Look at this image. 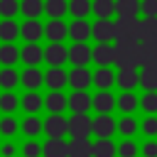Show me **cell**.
<instances>
[{"mask_svg": "<svg viewBox=\"0 0 157 157\" xmlns=\"http://www.w3.org/2000/svg\"><path fill=\"white\" fill-rule=\"evenodd\" d=\"M69 12H71L76 20H86V15L93 12V2H91V0H71V2H69Z\"/></svg>", "mask_w": 157, "mask_h": 157, "instance_id": "obj_31", "label": "cell"}, {"mask_svg": "<svg viewBox=\"0 0 157 157\" xmlns=\"http://www.w3.org/2000/svg\"><path fill=\"white\" fill-rule=\"evenodd\" d=\"M44 37H47L52 44H61V39L69 37V27H66L61 20H52L49 25H44Z\"/></svg>", "mask_w": 157, "mask_h": 157, "instance_id": "obj_13", "label": "cell"}, {"mask_svg": "<svg viewBox=\"0 0 157 157\" xmlns=\"http://www.w3.org/2000/svg\"><path fill=\"white\" fill-rule=\"evenodd\" d=\"M17 12H20V2L17 0H0V17L12 20Z\"/></svg>", "mask_w": 157, "mask_h": 157, "instance_id": "obj_40", "label": "cell"}, {"mask_svg": "<svg viewBox=\"0 0 157 157\" xmlns=\"http://www.w3.org/2000/svg\"><path fill=\"white\" fill-rule=\"evenodd\" d=\"M69 108H71V113H88L93 108V98L86 91H74L69 96Z\"/></svg>", "mask_w": 157, "mask_h": 157, "instance_id": "obj_11", "label": "cell"}, {"mask_svg": "<svg viewBox=\"0 0 157 157\" xmlns=\"http://www.w3.org/2000/svg\"><path fill=\"white\" fill-rule=\"evenodd\" d=\"M140 66L142 69H157V44L140 42Z\"/></svg>", "mask_w": 157, "mask_h": 157, "instance_id": "obj_20", "label": "cell"}, {"mask_svg": "<svg viewBox=\"0 0 157 157\" xmlns=\"http://www.w3.org/2000/svg\"><path fill=\"white\" fill-rule=\"evenodd\" d=\"M118 157H137V145L132 140H125L118 145Z\"/></svg>", "mask_w": 157, "mask_h": 157, "instance_id": "obj_45", "label": "cell"}, {"mask_svg": "<svg viewBox=\"0 0 157 157\" xmlns=\"http://www.w3.org/2000/svg\"><path fill=\"white\" fill-rule=\"evenodd\" d=\"M91 83H93V76H91V71H88L86 66H74V69H71V74H69V86H71L74 91H86Z\"/></svg>", "mask_w": 157, "mask_h": 157, "instance_id": "obj_5", "label": "cell"}, {"mask_svg": "<svg viewBox=\"0 0 157 157\" xmlns=\"http://www.w3.org/2000/svg\"><path fill=\"white\" fill-rule=\"evenodd\" d=\"M115 81H118V86H120L123 91H132V88L140 83V74H137L135 69H120L118 76H115Z\"/></svg>", "mask_w": 157, "mask_h": 157, "instance_id": "obj_22", "label": "cell"}, {"mask_svg": "<svg viewBox=\"0 0 157 157\" xmlns=\"http://www.w3.org/2000/svg\"><path fill=\"white\" fill-rule=\"evenodd\" d=\"M140 42H145V44H157V17H145V20H140Z\"/></svg>", "mask_w": 157, "mask_h": 157, "instance_id": "obj_18", "label": "cell"}, {"mask_svg": "<svg viewBox=\"0 0 157 157\" xmlns=\"http://www.w3.org/2000/svg\"><path fill=\"white\" fill-rule=\"evenodd\" d=\"M91 59H93V49H88L86 44H74L69 49V61L74 66H86Z\"/></svg>", "mask_w": 157, "mask_h": 157, "instance_id": "obj_17", "label": "cell"}, {"mask_svg": "<svg viewBox=\"0 0 157 157\" xmlns=\"http://www.w3.org/2000/svg\"><path fill=\"white\" fill-rule=\"evenodd\" d=\"M44 12H47L52 20H61V17L69 12V2H66V0H47V2H44Z\"/></svg>", "mask_w": 157, "mask_h": 157, "instance_id": "obj_26", "label": "cell"}, {"mask_svg": "<svg viewBox=\"0 0 157 157\" xmlns=\"http://www.w3.org/2000/svg\"><path fill=\"white\" fill-rule=\"evenodd\" d=\"M20 37V25L15 20H2L0 22V39L5 44H12V39Z\"/></svg>", "mask_w": 157, "mask_h": 157, "instance_id": "obj_25", "label": "cell"}, {"mask_svg": "<svg viewBox=\"0 0 157 157\" xmlns=\"http://www.w3.org/2000/svg\"><path fill=\"white\" fill-rule=\"evenodd\" d=\"M69 37H71L76 44H86V39L93 37V27H91L86 20H74V25L69 27Z\"/></svg>", "mask_w": 157, "mask_h": 157, "instance_id": "obj_14", "label": "cell"}, {"mask_svg": "<svg viewBox=\"0 0 157 157\" xmlns=\"http://www.w3.org/2000/svg\"><path fill=\"white\" fill-rule=\"evenodd\" d=\"M42 105H44V98H42L37 91H27V93L22 96V108H25L29 115H34Z\"/></svg>", "mask_w": 157, "mask_h": 157, "instance_id": "obj_29", "label": "cell"}, {"mask_svg": "<svg viewBox=\"0 0 157 157\" xmlns=\"http://www.w3.org/2000/svg\"><path fill=\"white\" fill-rule=\"evenodd\" d=\"M93 37L98 39V44H110L115 39V22H110V20H96Z\"/></svg>", "mask_w": 157, "mask_h": 157, "instance_id": "obj_7", "label": "cell"}, {"mask_svg": "<svg viewBox=\"0 0 157 157\" xmlns=\"http://www.w3.org/2000/svg\"><path fill=\"white\" fill-rule=\"evenodd\" d=\"M115 12V0H93V15L98 20H110Z\"/></svg>", "mask_w": 157, "mask_h": 157, "instance_id": "obj_32", "label": "cell"}, {"mask_svg": "<svg viewBox=\"0 0 157 157\" xmlns=\"http://www.w3.org/2000/svg\"><path fill=\"white\" fill-rule=\"evenodd\" d=\"M20 81H22V86H25V88L34 91V88H39V86L44 83V74H39V69H34V66H27V69L22 71Z\"/></svg>", "mask_w": 157, "mask_h": 157, "instance_id": "obj_21", "label": "cell"}, {"mask_svg": "<svg viewBox=\"0 0 157 157\" xmlns=\"http://www.w3.org/2000/svg\"><path fill=\"white\" fill-rule=\"evenodd\" d=\"M42 155L44 157H69V142H64V140H47L42 145Z\"/></svg>", "mask_w": 157, "mask_h": 157, "instance_id": "obj_19", "label": "cell"}, {"mask_svg": "<svg viewBox=\"0 0 157 157\" xmlns=\"http://www.w3.org/2000/svg\"><path fill=\"white\" fill-rule=\"evenodd\" d=\"M115 130H118V125L110 115H96L93 118V132L98 135V140H110V135Z\"/></svg>", "mask_w": 157, "mask_h": 157, "instance_id": "obj_8", "label": "cell"}, {"mask_svg": "<svg viewBox=\"0 0 157 157\" xmlns=\"http://www.w3.org/2000/svg\"><path fill=\"white\" fill-rule=\"evenodd\" d=\"M115 39L118 42H137L140 39V22H137V17H118V22H115Z\"/></svg>", "mask_w": 157, "mask_h": 157, "instance_id": "obj_3", "label": "cell"}, {"mask_svg": "<svg viewBox=\"0 0 157 157\" xmlns=\"http://www.w3.org/2000/svg\"><path fill=\"white\" fill-rule=\"evenodd\" d=\"M93 61L101 69H108L110 64H115V47L113 44H98L93 49Z\"/></svg>", "mask_w": 157, "mask_h": 157, "instance_id": "obj_15", "label": "cell"}, {"mask_svg": "<svg viewBox=\"0 0 157 157\" xmlns=\"http://www.w3.org/2000/svg\"><path fill=\"white\" fill-rule=\"evenodd\" d=\"M140 108L145 110V113H157V93L155 91H147L142 98H140Z\"/></svg>", "mask_w": 157, "mask_h": 157, "instance_id": "obj_42", "label": "cell"}, {"mask_svg": "<svg viewBox=\"0 0 157 157\" xmlns=\"http://www.w3.org/2000/svg\"><path fill=\"white\" fill-rule=\"evenodd\" d=\"M140 12L145 17H157V0H142L140 2Z\"/></svg>", "mask_w": 157, "mask_h": 157, "instance_id": "obj_47", "label": "cell"}, {"mask_svg": "<svg viewBox=\"0 0 157 157\" xmlns=\"http://www.w3.org/2000/svg\"><path fill=\"white\" fill-rule=\"evenodd\" d=\"M17 105H20V101H17V96H15L12 91L0 93V110H2V113H12Z\"/></svg>", "mask_w": 157, "mask_h": 157, "instance_id": "obj_39", "label": "cell"}, {"mask_svg": "<svg viewBox=\"0 0 157 157\" xmlns=\"http://www.w3.org/2000/svg\"><path fill=\"white\" fill-rule=\"evenodd\" d=\"M140 86L157 93V69H142L140 71Z\"/></svg>", "mask_w": 157, "mask_h": 157, "instance_id": "obj_38", "label": "cell"}, {"mask_svg": "<svg viewBox=\"0 0 157 157\" xmlns=\"http://www.w3.org/2000/svg\"><path fill=\"white\" fill-rule=\"evenodd\" d=\"M44 132L49 140H64V135L69 132V118L64 115H49L44 120Z\"/></svg>", "mask_w": 157, "mask_h": 157, "instance_id": "obj_4", "label": "cell"}, {"mask_svg": "<svg viewBox=\"0 0 157 157\" xmlns=\"http://www.w3.org/2000/svg\"><path fill=\"white\" fill-rule=\"evenodd\" d=\"M142 132H145L147 137H155V135H157V118H155V115H150V118L142 120Z\"/></svg>", "mask_w": 157, "mask_h": 157, "instance_id": "obj_46", "label": "cell"}, {"mask_svg": "<svg viewBox=\"0 0 157 157\" xmlns=\"http://www.w3.org/2000/svg\"><path fill=\"white\" fill-rule=\"evenodd\" d=\"M91 132H93V120L88 118V113H74L69 118V135H71V140H88Z\"/></svg>", "mask_w": 157, "mask_h": 157, "instance_id": "obj_2", "label": "cell"}, {"mask_svg": "<svg viewBox=\"0 0 157 157\" xmlns=\"http://www.w3.org/2000/svg\"><path fill=\"white\" fill-rule=\"evenodd\" d=\"M137 96L132 93V91H123L120 96H118V110H123V113H132L135 108H137Z\"/></svg>", "mask_w": 157, "mask_h": 157, "instance_id": "obj_34", "label": "cell"}, {"mask_svg": "<svg viewBox=\"0 0 157 157\" xmlns=\"http://www.w3.org/2000/svg\"><path fill=\"white\" fill-rule=\"evenodd\" d=\"M20 12H22L27 20H37V17L44 12V2H42V0H22V2H20Z\"/></svg>", "mask_w": 157, "mask_h": 157, "instance_id": "obj_27", "label": "cell"}, {"mask_svg": "<svg viewBox=\"0 0 157 157\" xmlns=\"http://www.w3.org/2000/svg\"><path fill=\"white\" fill-rule=\"evenodd\" d=\"M44 83H47L52 91H61V88L69 83V74H66L61 66H52V69L44 74Z\"/></svg>", "mask_w": 157, "mask_h": 157, "instance_id": "obj_10", "label": "cell"}, {"mask_svg": "<svg viewBox=\"0 0 157 157\" xmlns=\"http://www.w3.org/2000/svg\"><path fill=\"white\" fill-rule=\"evenodd\" d=\"M20 49L15 47V44H2L0 47V64H5V66H12L17 59H20Z\"/></svg>", "mask_w": 157, "mask_h": 157, "instance_id": "obj_36", "label": "cell"}, {"mask_svg": "<svg viewBox=\"0 0 157 157\" xmlns=\"http://www.w3.org/2000/svg\"><path fill=\"white\" fill-rule=\"evenodd\" d=\"M17 120L12 118V115H5L2 120H0V135H5V137H12L15 132H17Z\"/></svg>", "mask_w": 157, "mask_h": 157, "instance_id": "obj_43", "label": "cell"}, {"mask_svg": "<svg viewBox=\"0 0 157 157\" xmlns=\"http://www.w3.org/2000/svg\"><path fill=\"white\" fill-rule=\"evenodd\" d=\"M140 2L137 0H115V15L118 17H137Z\"/></svg>", "mask_w": 157, "mask_h": 157, "instance_id": "obj_28", "label": "cell"}, {"mask_svg": "<svg viewBox=\"0 0 157 157\" xmlns=\"http://www.w3.org/2000/svg\"><path fill=\"white\" fill-rule=\"evenodd\" d=\"M17 83H20V74H17L15 69H10V66L0 69V88H5V91H12Z\"/></svg>", "mask_w": 157, "mask_h": 157, "instance_id": "obj_33", "label": "cell"}, {"mask_svg": "<svg viewBox=\"0 0 157 157\" xmlns=\"http://www.w3.org/2000/svg\"><path fill=\"white\" fill-rule=\"evenodd\" d=\"M115 64H118V69H137V64H140V44L137 42H118Z\"/></svg>", "mask_w": 157, "mask_h": 157, "instance_id": "obj_1", "label": "cell"}, {"mask_svg": "<svg viewBox=\"0 0 157 157\" xmlns=\"http://www.w3.org/2000/svg\"><path fill=\"white\" fill-rule=\"evenodd\" d=\"M44 130V123L37 118V115H29V118H25L22 120V132L27 135V137H34V135H39Z\"/></svg>", "mask_w": 157, "mask_h": 157, "instance_id": "obj_35", "label": "cell"}, {"mask_svg": "<svg viewBox=\"0 0 157 157\" xmlns=\"http://www.w3.org/2000/svg\"><path fill=\"white\" fill-rule=\"evenodd\" d=\"M44 61L49 66H64V61H69V49L64 44H49L44 49Z\"/></svg>", "mask_w": 157, "mask_h": 157, "instance_id": "obj_9", "label": "cell"}, {"mask_svg": "<svg viewBox=\"0 0 157 157\" xmlns=\"http://www.w3.org/2000/svg\"><path fill=\"white\" fill-rule=\"evenodd\" d=\"M115 105H118V101L113 98L110 91H98V93L93 96V108H96L98 115H110V110H113Z\"/></svg>", "mask_w": 157, "mask_h": 157, "instance_id": "obj_12", "label": "cell"}, {"mask_svg": "<svg viewBox=\"0 0 157 157\" xmlns=\"http://www.w3.org/2000/svg\"><path fill=\"white\" fill-rule=\"evenodd\" d=\"M20 59H22L27 66H37V64L44 59V49H42L39 44H27V47H22Z\"/></svg>", "mask_w": 157, "mask_h": 157, "instance_id": "obj_23", "label": "cell"}, {"mask_svg": "<svg viewBox=\"0 0 157 157\" xmlns=\"http://www.w3.org/2000/svg\"><path fill=\"white\" fill-rule=\"evenodd\" d=\"M69 157H93V142H88V140H71L69 142Z\"/></svg>", "mask_w": 157, "mask_h": 157, "instance_id": "obj_24", "label": "cell"}, {"mask_svg": "<svg viewBox=\"0 0 157 157\" xmlns=\"http://www.w3.org/2000/svg\"><path fill=\"white\" fill-rule=\"evenodd\" d=\"M118 132H120V135H125V137L135 135V132H137V120H135V118H130V115H125V118L118 123Z\"/></svg>", "mask_w": 157, "mask_h": 157, "instance_id": "obj_41", "label": "cell"}, {"mask_svg": "<svg viewBox=\"0 0 157 157\" xmlns=\"http://www.w3.org/2000/svg\"><path fill=\"white\" fill-rule=\"evenodd\" d=\"M142 155H145V157H157V142H155V140H147V142L142 145Z\"/></svg>", "mask_w": 157, "mask_h": 157, "instance_id": "obj_48", "label": "cell"}, {"mask_svg": "<svg viewBox=\"0 0 157 157\" xmlns=\"http://www.w3.org/2000/svg\"><path fill=\"white\" fill-rule=\"evenodd\" d=\"M20 37L27 39V44H37L39 37H44V25L39 20H27L25 25H20Z\"/></svg>", "mask_w": 157, "mask_h": 157, "instance_id": "obj_6", "label": "cell"}, {"mask_svg": "<svg viewBox=\"0 0 157 157\" xmlns=\"http://www.w3.org/2000/svg\"><path fill=\"white\" fill-rule=\"evenodd\" d=\"M44 108H47L52 115H61V110L69 108V98H66L61 91H52V93L44 98Z\"/></svg>", "mask_w": 157, "mask_h": 157, "instance_id": "obj_16", "label": "cell"}, {"mask_svg": "<svg viewBox=\"0 0 157 157\" xmlns=\"http://www.w3.org/2000/svg\"><path fill=\"white\" fill-rule=\"evenodd\" d=\"M20 152H22V157H39V155H42V145L34 142V140H27Z\"/></svg>", "mask_w": 157, "mask_h": 157, "instance_id": "obj_44", "label": "cell"}, {"mask_svg": "<svg viewBox=\"0 0 157 157\" xmlns=\"http://www.w3.org/2000/svg\"><path fill=\"white\" fill-rule=\"evenodd\" d=\"M15 155V145L12 142H2L0 145V157H12Z\"/></svg>", "mask_w": 157, "mask_h": 157, "instance_id": "obj_49", "label": "cell"}, {"mask_svg": "<svg viewBox=\"0 0 157 157\" xmlns=\"http://www.w3.org/2000/svg\"><path fill=\"white\" fill-rule=\"evenodd\" d=\"M118 155V147L110 142V140H98L93 142V157H115Z\"/></svg>", "mask_w": 157, "mask_h": 157, "instance_id": "obj_37", "label": "cell"}, {"mask_svg": "<svg viewBox=\"0 0 157 157\" xmlns=\"http://www.w3.org/2000/svg\"><path fill=\"white\" fill-rule=\"evenodd\" d=\"M93 83H96V88L108 91V88L115 83V74H113L110 69H98V71L93 74Z\"/></svg>", "mask_w": 157, "mask_h": 157, "instance_id": "obj_30", "label": "cell"}]
</instances>
